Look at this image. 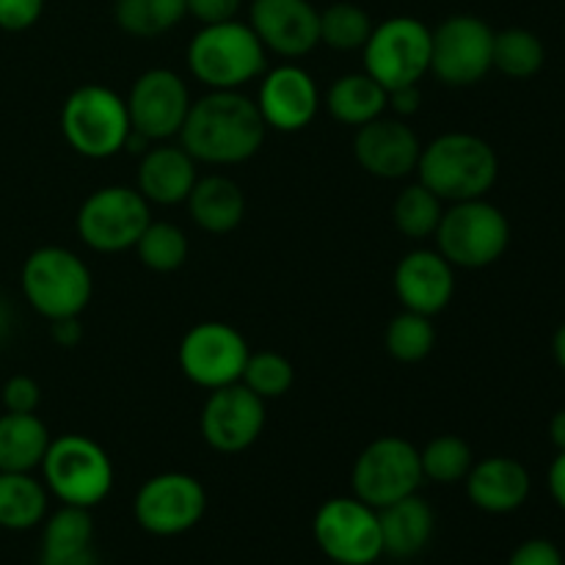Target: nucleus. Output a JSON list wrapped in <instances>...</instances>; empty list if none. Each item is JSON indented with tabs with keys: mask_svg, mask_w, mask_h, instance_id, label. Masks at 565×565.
Wrapping results in <instances>:
<instances>
[{
	"mask_svg": "<svg viewBox=\"0 0 565 565\" xmlns=\"http://www.w3.org/2000/svg\"><path fill=\"white\" fill-rule=\"evenodd\" d=\"M265 121L257 103L241 92H210L191 103L180 130V147L196 163L237 166L259 152Z\"/></svg>",
	"mask_w": 565,
	"mask_h": 565,
	"instance_id": "obj_1",
	"label": "nucleus"
},
{
	"mask_svg": "<svg viewBox=\"0 0 565 565\" xmlns=\"http://www.w3.org/2000/svg\"><path fill=\"white\" fill-rule=\"evenodd\" d=\"M417 174L441 202H467L483 199L494 188L500 160L483 138L472 132H445L423 147Z\"/></svg>",
	"mask_w": 565,
	"mask_h": 565,
	"instance_id": "obj_2",
	"label": "nucleus"
},
{
	"mask_svg": "<svg viewBox=\"0 0 565 565\" xmlns=\"http://www.w3.org/2000/svg\"><path fill=\"white\" fill-rule=\"evenodd\" d=\"M265 47L248 22L202 25L188 44V70L210 92H237L265 72Z\"/></svg>",
	"mask_w": 565,
	"mask_h": 565,
	"instance_id": "obj_3",
	"label": "nucleus"
},
{
	"mask_svg": "<svg viewBox=\"0 0 565 565\" xmlns=\"http://www.w3.org/2000/svg\"><path fill=\"white\" fill-rule=\"evenodd\" d=\"M22 296L47 320L77 318L92 301V270L64 246H42L22 265Z\"/></svg>",
	"mask_w": 565,
	"mask_h": 565,
	"instance_id": "obj_4",
	"label": "nucleus"
},
{
	"mask_svg": "<svg viewBox=\"0 0 565 565\" xmlns=\"http://www.w3.org/2000/svg\"><path fill=\"white\" fill-rule=\"evenodd\" d=\"M39 469L50 494L64 505L92 511L114 489V463L108 452L81 434H66L50 441Z\"/></svg>",
	"mask_w": 565,
	"mask_h": 565,
	"instance_id": "obj_5",
	"label": "nucleus"
},
{
	"mask_svg": "<svg viewBox=\"0 0 565 565\" xmlns=\"http://www.w3.org/2000/svg\"><path fill=\"white\" fill-rule=\"evenodd\" d=\"M436 252L452 268H486L505 254L511 224L505 213L486 199L452 202L436 226Z\"/></svg>",
	"mask_w": 565,
	"mask_h": 565,
	"instance_id": "obj_6",
	"label": "nucleus"
},
{
	"mask_svg": "<svg viewBox=\"0 0 565 565\" xmlns=\"http://www.w3.org/2000/svg\"><path fill=\"white\" fill-rule=\"evenodd\" d=\"M130 130L127 103L114 88L99 83L75 88L61 108V132L83 158H114L125 149Z\"/></svg>",
	"mask_w": 565,
	"mask_h": 565,
	"instance_id": "obj_7",
	"label": "nucleus"
},
{
	"mask_svg": "<svg viewBox=\"0 0 565 565\" xmlns=\"http://www.w3.org/2000/svg\"><path fill=\"white\" fill-rule=\"evenodd\" d=\"M423 480L419 450L403 436H381V439L370 441L359 452L351 475L353 497L367 502L375 511L403 500V497L417 494Z\"/></svg>",
	"mask_w": 565,
	"mask_h": 565,
	"instance_id": "obj_8",
	"label": "nucleus"
},
{
	"mask_svg": "<svg viewBox=\"0 0 565 565\" xmlns=\"http://www.w3.org/2000/svg\"><path fill=\"white\" fill-rule=\"evenodd\" d=\"M362 50L364 72L386 92L419 83L430 72V28L414 17H390L373 25Z\"/></svg>",
	"mask_w": 565,
	"mask_h": 565,
	"instance_id": "obj_9",
	"label": "nucleus"
},
{
	"mask_svg": "<svg viewBox=\"0 0 565 565\" xmlns=\"http://www.w3.org/2000/svg\"><path fill=\"white\" fill-rule=\"evenodd\" d=\"M149 221V202L138 188L105 185L81 204L75 226L88 248L99 254H119L136 248Z\"/></svg>",
	"mask_w": 565,
	"mask_h": 565,
	"instance_id": "obj_10",
	"label": "nucleus"
},
{
	"mask_svg": "<svg viewBox=\"0 0 565 565\" xmlns=\"http://www.w3.org/2000/svg\"><path fill=\"white\" fill-rule=\"evenodd\" d=\"M315 544L337 565H373L384 555L379 511L356 497L323 502L312 522Z\"/></svg>",
	"mask_w": 565,
	"mask_h": 565,
	"instance_id": "obj_11",
	"label": "nucleus"
},
{
	"mask_svg": "<svg viewBox=\"0 0 565 565\" xmlns=\"http://www.w3.org/2000/svg\"><path fill=\"white\" fill-rule=\"evenodd\" d=\"M491 58L494 31L480 17H447L436 31H430V72L445 86H475L494 70Z\"/></svg>",
	"mask_w": 565,
	"mask_h": 565,
	"instance_id": "obj_12",
	"label": "nucleus"
},
{
	"mask_svg": "<svg viewBox=\"0 0 565 565\" xmlns=\"http://www.w3.org/2000/svg\"><path fill=\"white\" fill-rule=\"evenodd\" d=\"M207 511V491L193 475L163 472L138 489L132 513L143 533L174 539L202 522Z\"/></svg>",
	"mask_w": 565,
	"mask_h": 565,
	"instance_id": "obj_13",
	"label": "nucleus"
},
{
	"mask_svg": "<svg viewBox=\"0 0 565 565\" xmlns=\"http://www.w3.org/2000/svg\"><path fill=\"white\" fill-rule=\"evenodd\" d=\"M248 353L252 351L235 326L207 320L182 337L180 370L191 384L213 392L241 381Z\"/></svg>",
	"mask_w": 565,
	"mask_h": 565,
	"instance_id": "obj_14",
	"label": "nucleus"
},
{
	"mask_svg": "<svg viewBox=\"0 0 565 565\" xmlns=\"http://www.w3.org/2000/svg\"><path fill=\"white\" fill-rule=\"evenodd\" d=\"M127 103L130 127L149 143L180 136L191 110V92L185 81L171 70H149L132 83Z\"/></svg>",
	"mask_w": 565,
	"mask_h": 565,
	"instance_id": "obj_15",
	"label": "nucleus"
},
{
	"mask_svg": "<svg viewBox=\"0 0 565 565\" xmlns=\"http://www.w3.org/2000/svg\"><path fill=\"white\" fill-rule=\"evenodd\" d=\"M202 436L215 452L235 456L248 450L263 436L265 401L241 381L210 392L202 408Z\"/></svg>",
	"mask_w": 565,
	"mask_h": 565,
	"instance_id": "obj_16",
	"label": "nucleus"
},
{
	"mask_svg": "<svg viewBox=\"0 0 565 565\" xmlns=\"http://www.w3.org/2000/svg\"><path fill=\"white\" fill-rule=\"evenodd\" d=\"M248 25L265 50L301 58L320 44V11L309 0H252Z\"/></svg>",
	"mask_w": 565,
	"mask_h": 565,
	"instance_id": "obj_17",
	"label": "nucleus"
},
{
	"mask_svg": "<svg viewBox=\"0 0 565 565\" xmlns=\"http://www.w3.org/2000/svg\"><path fill=\"white\" fill-rule=\"evenodd\" d=\"M257 108L265 127L279 132H298L312 125L320 108V92L315 77L303 66L281 64L259 83Z\"/></svg>",
	"mask_w": 565,
	"mask_h": 565,
	"instance_id": "obj_18",
	"label": "nucleus"
},
{
	"mask_svg": "<svg viewBox=\"0 0 565 565\" xmlns=\"http://www.w3.org/2000/svg\"><path fill=\"white\" fill-rule=\"evenodd\" d=\"M419 152L423 143L403 119L379 116L359 127L353 138V154L359 166L379 180H406L417 171Z\"/></svg>",
	"mask_w": 565,
	"mask_h": 565,
	"instance_id": "obj_19",
	"label": "nucleus"
},
{
	"mask_svg": "<svg viewBox=\"0 0 565 565\" xmlns=\"http://www.w3.org/2000/svg\"><path fill=\"white\" fill-rule=\"evenodd\" d=\"M395 292L403 309L419 315L445 312L456 292V268L430 248H414L397 263Z\"/></svg>",
	"mask_w": 565,
	"mask_h": 565,
	"instance_id": "obj_20",
	"label": "nucleus"
},
{
	"mask_svg": "<svg viewBox=\"0 0 565 565\" xmlns=\"http://www.w3.org/2000/svg\"><path fill=\"white\" fill-rule=\"evenodd\" d=\"M196 160L174 143H158L141 154L138 193L149 204H180L196 185Z\"/></svg>",
	"mask_w": 565,
	"mask_h": 565,
	"instance_id": "obj_21",
	"label": "nucleus"
},
{
	"mask_svg": "<svg viewBox=\"0 0 565 565\" xmlns=\"http://www.w3.org/2000/svg\"><path fill=\"white\" fill-rule=\"evenodd\" d=\"M467 494L486 513H511L530 497V472L508 456H491L472 463L467 475Z\"/></svg>",
	"mask_w": 565,
	"mask_h": 565,
	"instance_id": "obj_22",
	"label": "nucleus"
},
{
	"mask_svg": "<svg viewBox=\"0 0 565 565\" xmlns=\"http://www.w3.org/2000/svg\"><path fill=\"white\" fill-rule=\"evenodd\" d=\"M39 565H99L94 522L86 508L64 505L44 522Z\"/></svg>",
	"mask_w": 565,
	"mask_h": 565,
	"instance_id": "obj_23",
	"label": "nucleus"
},
{
	"mask_svg": "<svg viewBox=\"0 0 565 565\" xmlns=\"http://www.w3.org/2000/svg\"><path fill=\"white\" fill-rule=\"evenodd\" d=\"M379 524L384 555L397 557V561H408V557H417L430 544L436 516L434 508L423 497L412 494L381 508Z\"/></svg>",
	"mask_w": 565,
	"mask_h": 565,
	"instance_id": "obj_24",
	"label": "nucleus"
},
{
	"mask_svg": "<svg viewBox=\"0 0 565 565\" xmlns=\"http://www.w3.org/2000/svg\"><path fill=\"white\" fill-rule=\"evenodd\" d=\"M185 202L191 210V218L210 235H226V232L237 230V224L246 215V196H243L241 185L224 174H210L196 180Z\"/></svg>",
	"mask_w": 565,
	"mask_h": 565,
	"instance_id": "obj_25",
	"label": "nucleus"
},
{
	"mask_svg": "<svg viewBox=\"0 0 565 565\" xmlns=\"http://www.w3.org/2000/svg\"><path fill=\"white\" fill-rule=\"evenodd\" d=\"M47 425L36 414L0 417V472H33L42 467L50 447Z\"/></svg>",
	"mask_w": 565,
	"mask_h": 565,
	"instance_id": "obj_26",
	"label": "nucleus"
},
{
	"mask_svg": "<svg viewBox=\"0 0 565 565\" xmlns=\"http://www.w3.org/2000/svg\"><path fill=\"white\" fill-rule=\"evenodd\" d=\"M326 105L340 125L362 127L384 116L386 88L367 72H353V75H342L331 83Z\"/></svg>",
	"mask_w": 565,
	"mask_h": 565,
	"instance_id": "obj_27",
	"label": "nucleus"
},
{
	"mask_svg": "<svg viewBox=\"0 0 565 565\" xmlns=\"http://www.w3.org/2000/svg\"><path fill=\"white\" fill-rule=\"evenodd\" d=\"M47 516V486L33 472H0V527L25 533Z\"/></svg>",
	"mask_w": 565,
	"mask_h": 565,
	"instance_id": "obj_28",
	"label": "nucleus"
},
{
	"mask_svg": "<svg viewBox=\"0 0 565 565\" xmlns=\"http://www.w3.org/2000/svg\"><path fill=\"white\" fill-rule=\"evenodd\" d=\"M188 14L185 0H116V25L136 39L163 36Z\"/></svg>",
	"mask_w": 565,
	"mask_h": 565,
	"instance_id": "obj_29",
	"label": "nucleus"
},
{
	"mask_svg": "<svg viewBox=\"0 0 565 565\" xmlns=\"http://www.w3.org/2000/svg\"><path fill=\"white\" fill-rule=\"evenodd\" d=\"M546 61V50L541 39L527 28H505L494 33V70L508 77H533Z\"/></svg>",
	"mask_w": 565,
	"mask_h": 565,
	"instance_id": "obj_30",
	"label": "nucleus"
},
{
	"mask_svg": "<svg viewBox=\"0 0 565 565\" xmlns=\"http://www.w3.org/2000/svg\"><path fill=\"white\" fill-rule=\"evenodd\" d=\"M136 252L141 265H147L154 274H171V270L182 268L188 259V235L171 221H149L143 235L138 237Z\"/></svg>",
	"mask_w": 565,
	"mask_h": 565,
	"instance_id": "obj_31",
	"label": "nucleus"
},
{
	"mask_svg": "<svg viewBox=\"0 0 565 565\" xmlns=\"http://www.w3.org/2000/svg\"><path fill=\"white\" fill-rule=\"evenodd\" d=\"M441 213V199L436 196L434 191L417 182V185H408L397 193L395 204H392V218H395V226L412 241H425L436 232L439 226Z\"/></svg>",
	"mask_w": 565,
	"mask_h": 565,
	"instance_id": "obj_32",
	"label": "nucleus"
},
{
	"mask_svg": "<svg viewBox=\"0 0 565 565\" xmlns=\"http://www.w3.org/2000/svg\"><path fill=\"white\" fill-rule=\"evenodd\" d=\"M384 345L386 353H390L392 359H397V362H423V359L430 356V351H434L436 329L434 323H430L428 315L403 309V312L397 315V318H392L390 326H386Z\"/></svg>",
	"mask_w": 565,
	"mask_h": 565,
	"instance_id": "obj_33",
	"label": "nucleus"
},
{
	"mask_svg": "<svg viewBox=\"0 0 565 565\" xmlns=\"http://www.w3.org/2000/svg\"><path fill=\"white\" fill-rule=\"evenodd\" d=\"M419 463H423V478L441 486H450L458 483V480H467L475 456L472 447L461 436L447 434L436 436L434 441L425 445V450H419Z\"/></svg>",
	"mask_w": 565,
	"mask_h": 565,
	"instance_id": "obj_34",
	"label": "nucleus"
},
{
	"mask_svg": "<svg viewBox=\"0 0 565 565\" xmlns=\"http://www.w3.org/2000/svg\"><path fill=\"white\" fill-rule=\"evenodd\" d=\"M373 33V20L356 3H331L320 11V42L331 50H362Z\"/></svg>",
	"mask_w": 565,
	"mask_h": 565,
	"instance_id": "obj_35",
	"label": "nucleus"
},
{
	"mask_svg": "<svg viewBox=\"0 0 565 565\" xmlns=\"http://www.w3.org/2000/svg\"><path fill=\"white\" fill-rule=\"evenodd\" d=\"M292 381H296V370L276 351L248 353V362L241 375V384L248 386L263 401H276V397L287 395Z\"/></svg>",
	"mask_w": 565,
	"mask_h": 565,
	"instance_id": "obj_36",
	"label": "nucleus"
},
{
	"mask_svg": "<svg viewBox=\"0 0 565 565\" xmlns=\"http://www.w3.org/2000/svg\"><path fill=\"white\" fill-rule=\"evenodd\" d=\"M0 401L11 414H36L39 403H42V390L31 375H11L3 384Z\"/></svg>",
	"mask_w": 565,
	"mask_h": 565,
	"instance_id": "obj_37",
	"label": "nucleus"
},
{
	"mask_svg": "<svg viewBox=\"0 0 565 565\" xmlns=\"http://www.w3.org/2000/svg\"><path fill=\"white\" fill-rule=\"evenodd\" d=\"M44 11V0H0V28L3 31H28L36 25Z\"/></svg>",
	"mask_w": 565,
	"mask_h": 565,
	"instance_id": "obj_38",
	"label": "nucleus"
},
{
	"mask_svg": "<svg viewBox=\"0 0 565 565\" xmlns=\"http://www.w3.org/2000/svg\"><path fill=\"white\" fill-rule=\"evenodd\" d=\"M241 3L243 0H185V9L202 25H215V22L235 20Z\"/></svg>",
	"mask_w": 565,
	"mask_h": 565,
	"instance_id": "obj_39",
	"label": "nucleus"
},
{
	"mask_svg": "<svg viewBox=\"0 0 565 565\" xmlns=\"http://www.w3.org/2000/svg\"><path fill=\"white\" fill-rule=\"evenodd\" d=\"M508 565H563V555L552 541L533 539L513 552Z\"/></svg>",
	"mask_w": 565,
	"mask_h": 565,
	"instance_id": "obj_40",
	"label": "nucleus"
},
{
	"mask_svg": "<svg viewBox=\"0 0 565 565\" xmlns=\"http://www.w3.org/2000/svg\"><path fill=\"white\" fill-rule=\"evenodd\" d=\"M419 103H423V94H419L417 83H412V86H397L392 88V92H386V108L395 110L397 116L417 114Z\"/></svg>",
	"mask_w": 565,
	"mask_h": 565,
	"instance_id": "obj_41",
	"label": "nucleus"
},
{
	"mask_svg": "<svg viewBox=\"0 0 565 565\" xmlns=\"http://www.w3.org/2000/svg\"><path fill=\"white\" fill-rule=\"evenodd\" d=\"M50 337H53L55 345L61 348H75L83 340V329L77 323V318H61L50 320Z\"/></svg>",
	"mask_w": 565,
	"mask_h": 565,
	"instance_id": "obj_42",
	"label": "nucleus"
},
{
	"mask_svg": "<svg viewBox=\"0 0 565 565\" xmlns=\"http://www.w3.org/2000/svg\"><path fill=\"white\" fill-rule=\"evenodd\" d=\"M550 491L557 505L565 511V450L552 461L550 467Z\"/></svg>",
	"mask_w": 565,
	"mask_h": 565,
	"instance_id": "obj_43",
	"label": "nucleus"
},
{
	"mask_svg": "<svg viewBox=\"0 0 565 565\" xmlns=\"http://www.w3.org/2000/svg\"><path fill=\"white\" fill-rule=\"evenodd\" d=\"M550 436H552V445L557 447V450H565V408L563 412H557L555 417H552L550 423Z\"/></svg>",
	"mask_w": 565,
	"mask_h": 565,
	"instance_id": "obj_44",
	"label": "nucleus"
},
{
	"mask_svg": "<svg viewBox=\"0 0 565 565\" xmlns=\"http://www.w3.org/2000/svg\"><path fill=\"white\" fill-rule=\"evenodd\" d=\"M9 334H11V307L6 298H0V345L9 340Z\"/></svg>",
	"mask_w": 565,
	"mask_h": 565,
	"instance_id": "obj_45",
	"label": "nucleus"
},
{
	"mask_svg": "<svg viewBox=\"0 0 565 565\" xmlns=\"http://www.w3.org/2000/svg\"><path fill=\"white\" fill-rule=\"evenodd\" d=\"M552 351H555L557 364L565 370V323L555 331V340H552Z\"/></svg>",
	"mask_w": 565,
	"mask_h": 565,
	"instance_id": "obj_46",
	"label": "nucleus"
},
{
	"mask_svg": "<svg viewBox=\"0 0 565 565\" xmlns=\"http://www.w3.org/2000/svg\"><path fill=\"white\" fill-rule=\"evenodd\" d=\"M331 565H337V563H331Z\"/></svg>",
	"mask_w": 565,
	"mask_h": 565,
	"instance_id": "obj_47",
	"label": "nucleus"
}]
</instances>
